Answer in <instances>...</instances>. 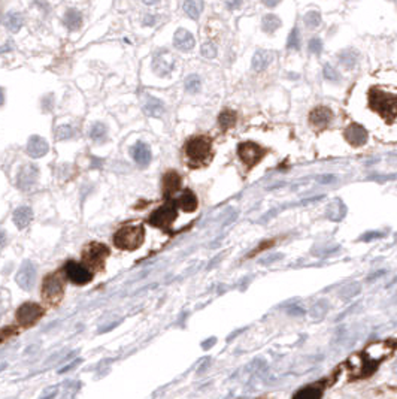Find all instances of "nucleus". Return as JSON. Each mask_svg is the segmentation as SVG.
<instances>
[{"label":"nucleus","instance_id":"nucleus-1","mask_svg":"<svg viewBox=\"0 0 397 399\" xmlns=\"http://www.w3.org/2000/svg\"><path fill=\"white\" fill-rule=\"evenodd\" d=\"M369 105L373 112L379 114L384 120L390 123L397 118V96L394 95L373 89L369 93Z\"/></svg>","mask_w":397,"mask_h":399},{"label":"nucleus","instance_id":"nucleus-2","mask_svg":"<svg viewBox=\"0 0 397 399\" xmlns=\"http://www.w3.org/2000/svg\"><path fill=\"white\" fill-rule=\"evenodd\" d=\"M145 238V229L142 224H132V226H123L117 233L114 235V244L120 250H136L142 246Z\"/></svg>","mask_w":397,"mask_h":399},{"label":"nucleus","instance_id":"nucleus-3","mask_svg":"<svg viewBox=\"0 0 397 399\" xmlns=\"http://www.w3.org/2000/svg\"><path fill=\"white\" fill-rule=\"evenodd\" d=\"M185 154L193 166L205 165L212 155L211 141L205 136H196L190 139L185 145Z\"/></svg>","mask_w":397,"mask_h":399},{"label":"nucleus","instance_id":"nucleus-4","mask_svg":"<svg viewBox=\"0 0 397 399\" xmlns=\"http://www.w3.org/2000/svg\"><path fill=\"white\" fill-rule=\"evenodd\" d=\"M178 217V209H176V202H168L163 206H160L157 211H154L149 215V224L160 227L165 230L171 229V224L176 220Z\"/></svg>","mask_w":397,"mask_h":399},{"label":"nucleus","instance_id":"nucleus-5","mask_svg":"<svg viewBox=\"0 0 397 399\" xmlns=\"http://www.w3.org/2000/svg\"><path fill=\"white\" fill-rule=\"evenodd\" d=\"M108 254H109V249L106 246H103L100 243H90L83 251V259L88 266L100 269V268H103V263H105Z\"/></svg>","mask_w":397,"mask_h":399},{"label":"nucleus","instance_id":"nucleus-6","mask_svg":"<svg viewBox=\"0 0 397 399\" xmlns=\"http://www.w3.org/2000/svg\"><path fill=\"white\" fill-rule=\"evenodd\" d=\"M42 298L45 302L55 305L63 298V283L58 277V274H49L44 280L42 286Z\"/></svg>","mask_w":397,"mask_h":399},{"label":"nucleus","instance_id":"nucleus-7","mask_svg":"<svg viewBox=\"0 0 397 399\" xmlns=\"http://www.w3.org/2000/svg\"><path fill=\"white\" fill-rule=\"evenodd\" d=\"M237 154H239L241 160L247 165V166H254L257 165L262 158L266 155V150L262 148L260 145L254 144V142H244L237 147Z\"/></svg>","mask_w":397,"mask_h":399},{"label":"nucleus","instance_id":"nucleus-8","mask_svg":"<svg viewBox=\"0 0 397 399\" xmlns=\"http://www.w3.org/2000/svg\"><path fill=\"white\" fill-rule=\"evenodd\" d=\"M44 314V308L38 303L33 302H27L24 305H21L17 311V320L21 326L29 328L32 325H35L39 318Z\"/></svg>","mask_w":397,"mask_h":399},{"label":"nucleus","instance_id":"nucleus-9","mask_svg":"<svg viewBox=\"0 0 397 399\" xmlns=\"http://www.w3.org/2000/svg\"><path fill=\"white\" fill-rule=\"evenodd\" d=\"M64 272H66V277L73 284H78V286L88 284L93 278L91 272L84 265L78 263V262H67L64 266Z\"/></svg>","mask_w":397,"mask_h":399},{"label":"nucleus","instance_id":"nucleus-10","mask_svg":"<svg viewBox=\"0 0 397 399\" xmlns=\"http://www.w3.org/2000/svg\"><path fill=\"white\" fill-rule=\"evenodd\" d=\"M175 66V58L169 51H158L152 60V69L158 76H168Z\"/></svg>","mask_w":397,"mask_h":399},{"label":"nucleus","instance_id":"nucleus-11","mask_svg":"<svg viewBox=\"0 0 397 399\" xmlns=\"http://www.w3.org/2000/svg\"><path fill=\"white\" fill-rule=\"evenodd\" d=\"M35 280H36V269H35V265H33L32 262L26 260V262L21 265V269H20L18 274H17V284H18L23 290L29 292V290L33 289V286H35Z\"/></svg>","mask_w":397,"mask_h":399},{"label":"nucleus","instance_id":"nucleus-12","mask_svg":"<svg viewBox=\"0 0 397 399\" xmlns=\"http://www.w3.org/2000/svg\"><path fill=\"white\" fill-rule=\"evenodd\" d=\"M38 175H39V169L38 166L29 163V165H24L21 169H20V174L17 177V184L21 190H30L36 181H38Z\"/></svg>","mask_w":397,"mask_h":399},{"label":"nucleus","instance_id":"nucleus-13","mask_svg":"<svg viewBox=\"0 0 397 399\" xmlns=\"http://www.w3.org/2000/svg\"><path fill=\"white\" fill-rule=\"evenodd\" d=\"M49 150L48 142L42 138V136H32L27 142V154L33 158H39L42 155H45Z\"/></svg>","mask_w":397,"mask_h":399},{"label":"nucleus","instance_id":"nucleus-14","mask_svg":"<svg viewBox=\"0 0 397 399\" xmlns=\"http://www.w3.org/2000/svg\"><path fill=\"white\" fill-rule=\"evenodd\" d=\"M345 138L353 147H361L367 141V132L361 124H351L345 132Z\"/></svg>","mask_w":397,"mask_h":399},{"label":"nucleus","instance_id":"nucleus-15","mask_svg":"<svg viewBox=\"0 0 397 399\" xmlns=\"http://www.w3.org/2000/svg\"><path fill=\"white\" fill-rule=\"evenodd\" d=\"M309 121L313 127L316 129H321V127H326L330 121H332V111L326 106H318L315 108L310 115H309Z\"/></svg>","mask_w":397,"mask_h":399},{"label":"nucleus","instance_id":"nucleus-16","mask_svg":"<svg viewBox=\"0 0 397 399\" xmlns=\"http://www.w3.org/2000/svg\"><path fill=\"white\" fill-rule=\"evenodd\" d=\"M132 155L139 166L145 168L151 162V148L145 142H136L132 147Z\"/></svg>","mask_w":397,"mask_h":399},{"label":"nucleus","instance_id":"nucleus-17","mask_svg":"<svg viewBox=\"0 0 397 399\" xmlns=\"http://www.w3.org/2000/svg\"><path fill=\"white\" fill-rule=\"evenodd\" d=\"M194 36L185 30V29H178L175 32V36H174V45L179 50V51H190L194 48Z\"/></svg>","mask_w":397,"mask_h":399},{"label":"nucleus","instance_id":"nucleus-18","mask_svg":"<svg viewBox=\"0 0 397 399\" xmlns=\"http://www.w3.org/2000/svg\"><path fill=\"white\" fill-rule=\"evenodd\" d=\"M176 206L182 208L185 212H193L197 209V198L191 190H184L179 199L176 200Z\"/></svg>","mask_w":397,"mask_h":399},{"label":"nucleus","instance_id":"nucleus-19","mask_svg":"<svg viewBox=\"0 0 397 399\" xmlns=\"http://www.w3.org/2000/svg\"><path fill=\"white\" fill-rule=\"evenodd\" d=\"M181 187V177L178 175V172L175 171H169L165 177H163V190L166 195H172L175 193L178 189Z\"/></svg>","mask_w":397,"mask_h":399},{"label":"nucleus","instance_id":"nucleus-20","mask_svg":"<svg viewBox=\"0 0 397 399\" xmlns=\"http://www.w3.org/2000/svg\"><path fill=\"white\" fill-rule=\"evenodd\" d=\"M33 217V211L29 206H20L18 209H15L14 212V223L18 229H24Z\"/></svg>","mask_w":397,"mask_h":399},{"label":"nucleus","instance_id":"nucleus-21","mask_svg":"<svg viewBox=\"0 0 397 399\" xmlns=\"http://www.w3.org/2000/svg\"><path fill=\"white\" fill-rule=\"evenodd\" d=\"M270 61H272V52L259 50L253 57V69L256 72H262L270 64Z\"/></svg>","mask_w":397,"mask_h":399},{"label":"nucleus","instance_id":"nucleus-22","mask_svg":"<svg viewBox=\"0 0 397 399\" xmlns=\"http://www.w3.org/2000/svg\"><path fill=\"white\" fill-rule=\"evenodd\" d=\"M143 111L149 117H160L165 112V105L162 100H158L155 98H149L146 103L143 105Z\"/></svg>","mask_w":397,"mask_h":399},{"label":"nucleus","instance_id":"nucleus-23","mask_svg":"<svg viewBox=\"0 0 397 399\" xmlns=\"http://www.w3.org/2000/svg\"><path fill=\"white\" fill-rule=\"evenodd\" d=\"M64 26L70 30H78L83 24V15L78 9H69L64 15Z\"/></svg>","mask_w":397,"mask_h":399},{"label":"nucleus","instance_id":"nucleus-24","mask_svg":"<svg viewBox=\"0 0 397 399\" xmlns=\"http://www.w3.org/2000/svg\"><path fill=\"white\" fill-rule=\"evenodd\" d=\"M203 0H185L184 2V12L193 18V20H197L203 11Z\"/></svg>","mask_w":397,"mask_h":399},{"label":"nucleus","instance_id":"nucleus-25","mask_svg":"<svg viewBox=\"0 0 397 399\" xmlns=\"http://www.w3.org/2000/svg\"><path fill=\"white\" fill-rule=\"evenodd\" d=\"M281 27V20L276 17V15H273V14H267V15H265L263 17V20H262V29H263V32H266V33H273L276 29H279Z\"/></svg>","mask_w":397,"mask_h":399},{"label":"nucleus","instance_id":"nucleus-26","mask_svg":"<svg viewBox=\"0 0 397 399\" xmlns=\"http://www.w3.org/2000/svg\"><path fill=\"white\" fill-rule=\"evenodd\" d=\"M5 26H6L8 30L14 32V33L18 32L21 29V26H23V17H21V14H18V12H9L5 17Z\"/></svg>","mask_w":397,"mask_h":399},{"label":"nucleus","instance_id":"nucleus-27","mask_svg":"<svg viewBox=\"0 0 397 399\" xmlns=\"http://www.w3.org/2000/svg\"><path fill=\"white\" fill-rule=\"evenodd\" d=\"M338 58H339V61H341L342 66H345L347 69H353V67L355 66V63H357L358 55H357L355 51H353V50H347V51H342V52L338 55Z\"/></svg>","mask_w":397,"mask_h":399},{"label":"nucleus","instance_id":"nucleus-28","mask_svg":"<svg viewBox=\"0 0 397 399\" xmlns=\"http://www.w3.org/2000/svg\"><path fill=\"white\" fill-rule=\"evenodd\" d=\"M321 396H323V392L316 387H305V389H300L299 392L294 393L296 399H316V398H321Z\"/></svg>","mask_w":397,"mask_h":399},{"label":"nucleus","instance_id":"nucleus-29","mask_svg":"<svg viewBox=\"0 0 397 399\" xmlns=\"http://www.w3.org/2000/svg\"><path fill=\"white\" fill-rule=\"evenodd\" d=\"M234 123H236V114L230 109H224L218 117V124L221 126V129H228L234 126Z\"/></svg>","mask_w":397,"mask_h":399},{"label":"nucleus","instance_id":"nucleus-30","mask_svg":"<svg viewBox=\"0 0 397 399\" xmlns=\"http://www.w3.org/2000/svg\"><path fill=\"white\" fill-rule=\"evenodd\" d=\"M106 133H108L106 126L102 124V123H96V124L91 127V130H90V136H91V139L96 141V142H103V141L106 139Z\"/></svg>","mask_w":397,"mask_h":399},{"label":"nucleus","instance_id":"nucleus-31","mask_svg":"<svg viewBox=\"0 0 397 399\" xmlns=\"http://www.w3.org/2000/svg\"><path fill=\"white\" fill-rule=\"evenodd\" d=\"M303 21H305L308 29H316L321 24V15L318 11H309V12H306Z\"/></svg>","mask_w":397,"mask_h":399},{"label":"nucleus","instance_id":"nucleus-32","mask_svg":"<svg viewBox=\"0 0 397 399\" xmlns=\"http://www.w3.org/2000/svg\"><path fill=\"white\" fill-rule=\"evenodd\" d=\"M200 78L197 75H190L187 79H185V89L188 93H197L200 90Z\"/></svg>","mask_w":397,"mask_h":399},{"label":"nucleus","instance_id":"nucleus-33","mask_svg":"<svg viewBox=\"0 0 397 399\" xmlns=\"http://www.w3.org/2000/svg\"><path fill=\"white\" fill-rule=\"evenodd\" d=\"M287 48H288V50H299V48H300V32H299L297 27H294V29L291 30V33L288 35Z\"/></svg>","mask_w":397,"mask_h":399},{"label":"nucleus","instance_id":"nucleus-34","mask_svg":"<svg viewBox=\"0 0 397 399\" xmlns=\"http://www.w3.org/2000/svg\"><path fill=\"white\" fill-rule=\"evenodd\" d=\"M323 73H324V78L329 79V81H339V79H341L339 73L336 72V69L332 64H326L324 69H323Z\"/></svg>","mask_w":397,"mask_h":399},{"label":"nucleus","instance_id":"nucleus-35","mask_svg":"<svg viewBox=\"0 0 397 399\" xmlns=\"http://www.w3.org/2000/svg\"><path fill=\"white\" fill-rule=\"evenodd\" d=\"M72 136H73V129L69 124H63V126H60L57 129V138L61 139V141L63 139H69Z\"/></svg>","mask_w":397,"mask_h":399},{"label":"nucleus","instance_id":"nucleus-36","mask_svg":"<svg viewBox=\"0 0 397 399\" xmlns=\"http://www.w3.org/2000/svg\"><path fill=\"white\" fill-rule=\"evenodd\" d=\"M202 55L206 57V58H214L217 55V48L214 44L208 42V44H203L202 45Z\"/></svg>","mask_w":397,"mask_h":399},{"label":"nucleus","instance_id":"nucleus-37","mask_svg":"<svg viewBox=\"0 0 397 399\" xmlns=\"http://www.w3.org/2000/svg\"><path fill=\"white\" fill-rule=\"evenodd\" d=\"M309 51L313 54H320L323 51V41L320 38H312L309 41Z\"/></svg>","mask_w":397,"mask_h":399},{"label":"nucleus","instance_id":"nucleus-38","mask_svg":"<svg viewBox=\"0 0 397 399\" xmlns=\"http://www.w3.org/2000/svg\"><path fill=\"white\" fill-rule=\"evenodd\" d=\"M241 5H242V0H225V6H227L230 11L237 9Z\"/></svg>","mask_w":397,"mask_h":399},{"label":"nucleus","instance_id":"nucleus-39","mask_svg":"<svg viewBox=\"0 0 397 399\" xmlns=\"http://www.w3.org/2000/svg\"><path fill=\"white\" fill-rule=\"evenodd\" d=\"M155 21H157V18L154 15H145V18H143V24L145 26H154Z\"/></svg>","mask_w":397,"mask_h":399},{"label":"nucleus","instance_id":"nucleus-40","mask_svg":"<svg viewBox=\"0 0 397 399\" xmlns=\"http://www.w3.org/2000/svg\"><path fill=\"white\" fill-rule=\"evenodd\" d=\"M281 0H263V3L267 6V8H275Z\"/></svg>","mask_w":397,"mask_h":399},{"label":"nucleus","instance_id":"nucleus-41","mask_svg":"<svg viewBox=\"0 0 397 399\" xmlns=\"http://www.w3.org/2000/svg\"><path fill=\"white\" fill-rule=\"evenodd\" d=\"M3 102H5V95H3V89H0V106L3 105Z\"/></svg>","mask_w":397,"mask_h":399},{"label":"nucleus","instance_id":"nucleus-42","mask_svg":"<svg viewBox=\"0 0 397 399\" xmlns=\"http://www.w3.org/2000/svg\"><path fill=\"white\" fill-rule=\"evenodd\" d=\"M158 0H143V3L145 5H154V3H157Z\"/></svg>","mask_w":397,"mask_h":399},{"label":"nucleus","instance_id":"nucleus-43","mask_svg":"<svg viewBox=\"0 0 397 399\" xmlns=\"http://www.w3.org/2000/svg\"><path fill=\"white\" fill-rule=\"evenodd\" d=\"M3 241H5V232L0 230V244H3Z\"/></svg>","mask_w":397,"mask_h":399},{"label":"nucleus","instance_id":"nucleus-44","mask_svg":"<svg viewBox=\"0 0 397 399\" xmlns=\"http://www.w3.org/2000/svg\"><path fill=\"white\" fill-rule=\"evenodd\" d=\"M214 343H215V340L212 338V340H211L209 343H205V344H203V347H205V349H208V347H209V346H212Z\"/></svg>","mask_w":397,"mask_h":399},{"label":"nucleus","instance_id":"nucleus-45","mask_svg":"<svg viewBox=\"0 0 397 399\" xmlns=\"http://www.w3.org/2000/svg\"><path fill=\"white\" fill-rule=\"evenodd\" d=\"M394 371L397 372V363H396V366H394Z\"/></svg>","mask_w":397,"mask_h":399}]
</instances>
